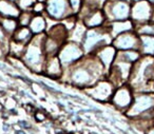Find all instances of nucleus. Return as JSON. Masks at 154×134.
<instances>
[{
    "mask_svg": "<svg viewBox=\"0 0 154 134\" xmlns=\"http://www.w3.org/2000/svg\"><path fill=\"white\" fill-rule=\"evenodd\" d=\"M129 86L134 93L154 92V56L143 55L133 64Z\"/></svg>",
    "mask_w": 154,
    "mask_h": 134,
    "instance_id": "1",
    "label": "nucleus"
},
{
    "mask_svg": "<svg viewBox=\"0 0 154 134\" xmlns=\"http://www.w3.org/2000/svg\"><path fill=\"white\" fill-rule=\"evenodd\" d=\"M131 5L129 0H106L103 12L111 21L128 20L131 15Z\"/></svg>",
    "mask_w": 154,
    "mask_h": 134,
    "instance_id": "2",
    "label": "nucleus"
},
{
    "mask_svg": "<svg viewBox=\"0 0 154 134\" xmlns=\"http://www.w3.org/2000/svg\"><path fill=\"white\" fill-rule=\"evenodd\" d=\"M154 109V92L134 93L133 102L127 110V115L132 118L140 117Z\"/></svg>",
    "mask_w": 154,
    "mask_h": 134,
    "instance_id": "3",
    "label": "nucleus"
},
{
    "mask_svg": "<svg viewBox=\"0 0 154 134\" xmlns=\"http://www.w3.org/2000/svg\"><path fill=\"white\" fill-rule=\"evenodd\" d=\"M152 13H153V5H150L148 0H141L132 2L130 18L134 26H136L150 21L152 18Z\"/></svg>",
    "mask_w": 154,
    "mask_h": 134,
    "instance_id": "4",
    "label": "nucleus"
},
{
    "mask_svg": "<svg viewBox=\"0 0 154 134\" xmlns=\"http://www.w3.org/2000/svg\"><path fill=\"white\" fill-rule=\"evenodd\" d=\"M45 11L53 19H63L74 14L69 0H47Z\"/></svg>",
    "mask_w": 154,
    "mask_h": 134,
    "instance_id": "5",
    "label": "nucleus"
},
{
    "mask_svg": "<svg viewBox=\"0 0 154 134\" xmlns=\"http://www.w3.org/2000/svg\"><path fill=\"white\" fill-rule=\"evenodd\" d=\"M113 43L114 48L119 51H127V50H138L139 51L140 50V38L134 30L117 35Z\"/></svg>",
    "mask_w": 154,
    "mask_h": 134,
    "instance_id": "6",
    "label": "nucleus"
},
{
    "mask_svg": "<svg viewBox=\"0 0 154 134\" xmlns=\"http://www.w3.org/2000/svg\"><path fill=\"white\" fill-rule=\"evenodd\" d=\"M134 92L130 86H120L113 95V104L119 109L128 110L133 102Z\"/></svg>",
    "mask_w": 154,
    "mask_h": 134,
    "instance_id": "7",
    "label": "nucleus"
},
{
    "mask_svg": "<svg viewBox=\"0 0 154 134\" xmlns=\"http://www.w3.org/2000/svg\"><path fill=\"white\" fill-rule=\"evenodd\" d=\"M0 15L3 17L18 18L20 15V9L15 1L0 0Z\"/></svg>",
    "mask_w": 154,
    "mask_h": 134,
    "instance_id": "8",
    "label": "nucleus"
},
{
    "mask_svg": "<svg viewBox=\"0 0 154 134\" xmlns=\"http://www.w3.org/2000/svg\"><path fill=\"white\" fill-rule=\"evenodd\" d=\"M133 30H134V23L131 19L122 20V21H112L111 26H110V34L113 37H116L122 33Z\"/></svg>",
    "mask_w": 154,
    "mask_h": 134,
    "instance_id": "9",
    "label": "nucleus"
},
{
    "mask_svg": "<svg viewBox=\"0 0 154 134\" xmlns=\"http://www.w3.org/2000/svg\"><path fill=\"white\" fill-rule=\"evenodd\" d=\"M106 16L103 11L100 10H94V11L90 12L87 16L84 17V23L87 26H91V28H95V26H99L105 22Z\"/></svg>",
    "mask_w": 154,
    "mask_h": 134,
    "instance_id": "10",
    "label": "nucleus"
},
{
    "mask_svg": "<svg viewBox=\"0 0 154 134\" xmlns=\"http://www.w3.org/2000/svg\"><path fill=\"white\" fill-rule=\"evenodd\" d=\"M140 38V53L141 55L154 56V36L139 35Z\"/></svg>",
    "mask_w": 154,
    "mask_h": 134,
    "instance_id": "11",
    "label": "nucleus"
},
{
    "mask_svg": "<svg viewBox=\"0 0 154 134\" xmlns=\"http://www.w3.org/2000/svg\"><path fill=\"white\" fill-rule=\"evenodd\" d=\"M82 55V52L75 45H69L63 52L61 53V60L64 62H70L72 60L76 59Z\"/></svg>",
    "mask_w": 154,
    "mask_h": 134,
    "instance_id": "12",
    "label": "nucleus"
},
{
    "mask_svg": "<svg viewBox=\"0 0 154 134\" xmlns=\"http://www.w3.org/2000/svg\"><path fill=\"white\" fill-rule=\"evenodd\" d=\"M112 91H113V89H112V86L111 83H99L98 86H97L96 88H94V93H96V97L98 98V99H107V98H109V96L112 94Z\"/></svg>",
    "mask_w": 154,
    "mask_h": 134,
    "instance_id": "13",
    "label": "nucleus"
},
{
    "mask_svg": "<svg viewBox=\"0 0 154 134\" xmlns=\"http://www.w3.org/2000/svg\"><path fill=\"white\" fill-rule=\"evenodd\" d=\"M29 26H30V30L33 33H40L45 29L47 21H45V19L41 15H36L33 16Z\"/></svg>",
    "mask_w": 154,
    "mask_h": 134,
    "instance_id": "14",
    "label": "nucleus"
},
{
    "mask_svg": "<svg viewBox=\"0 0 154 134\" xmlns=\"http://www.w3.org/2000/svg\"><path fill=\"white\" fill-rule=\"evenodd\" d=\"M134 31L138 35H149L154 36V21H148L145 23L136 24L134 26Z\"/></svg>",
    "mask_w": 154,
    "mask_h": 134,
    "instance_id": "15",
    "label": "nucleus"
},
{
    "mask_svg": "<svg viewBox=\"0 0 154 134\" xmlns=\"http://www.w3.org/2000/svg\"><path fill=\"white\" fill-rule=\"evenodd\" d=\"M116 54L117 53H116V51H115V48L108 47L100 52L99 57H100L101 61H103L106 66H109V64L114 60V58L116 57Z\"/></svg>",
    "mask_w": 154,
    "mask_h": 134,
    "instance_id": "16",
    "label": "nucleus"
},
{
    "mask_svg": "<svg viewBox=\"0 0 154 134\" xmlns=\"http://www.w3.org/2000/svg\"><path fill=\"white\" fill-rule=\"evenodd\" d=\"M2 28L8 32H13L17 29L18 21L16 18H10V17H3L2 19Z\"/></svg>",
    "mask_w": 154,
    "mask_h": 134,
    "instance_id": "17",
    "label": "nucleus"
},
{
    "mask_svg": "<svg viewBox=\"0 0 154 134\" xmlns=\"http://www.w3.org/2000/svg\"><path fill=\"white\" fill-rule=\"evenodd\" d=\"M31 36V30L26 26H22V28L18 29L15 33V38L18 41H24Z\"/></svg>",
    "mask_w": 154,
    "mask_h": 134,
    "instance_id": "18",
    "label": "nucleus"
},
{
    "mask_svg": "<svg viewBox=\"0 0 154 134\" xmlns=\"http://www.w3.org/2000/svg\"><path fill=\"white\" fill-rule=\"evenodd\" d=\"M85 24L84 23H77L74 26V31H73V39L76 41H79L84 38L85 36Z\"/></svg>",
    "mask_w": 154,
    "mask_h": 134,
    "instance_id": "19",
    "label": "nucleus"
},
{
    "mask_svg": "<svg viewBox=\"0 0 154 134\" xmlns=\"http://www.w3.org/2000/svg\"><path fill=\"white\" fill-rule=\"evenodd\" d=\"M37 0H17L18 8L20 9V11H31L33 10V7L36 3Z\"/></svg>",
    "mask_w": 154,
    "mask_h": 134,
    "instance_id": "20",
    "label": "nucleus"
},
{
    "mask_svg": "<svg viewBox=\"0 0 154 134\" xmlns=\"http://www.w3.org/2000/svg\"><path fill=\"white\" fill-rule=\"evenodd\" d=\"M33 18V15L29 11H23V13H20L18 16V23L21 26H26L30 24L31 20Z\"/></svg>",
    "mask_w": 154,
    "mask_h": 134,
    "instance_id": "21",
    "label": "nucleus"
},
{
    "mask_svg": "<svg viewBox=\"0 0 154 134\" xmlns=\"http://www.w3.org/2000/svg\"><path fill=\"white\" fill-rule=\"evenodd\" d=\"M69 3H70V7L74 14L78 13V12L80 11V8H82V0H69Z\"/></svg>",
    "mask_w": 154,
    "mask_h": 134,
    "instance_id": "22",
    "label": "nucleus"
},
{
    "mask_svg": "<svg viewBox=\"0 0 154 134\" xmlns=\"http://www.w3.org/2000/svg\"><path fill=\"white\" fill-rule=\"evenodd\" d=\"M45 10V5L43 2H40V1H36V3L33 7V12L35 13H42L43 11Z\"/></svg>",
    "mask_w": 154,
    "mask_h": 134,
    "instance_id": "23",
    "label": "nucleus"
},
{
    "mask_svg": "<svg viewBox=\"0 0 154 134\" xmlns=\"http://www.w3.org/2000/svg\"><path fill=\"white\" fill-rule=\"evenodd\" d=\"M145 134H154V125H151L145 130Z\"/></svg>",
    "mask_w": 154,
    "mask_h": 134,
    "instance_id": "24",
    "label": "nucleus"
},
{
    "mask_svg": "<svg viewBox=\"0 0 154 134\" xmlns=\"http://www.w3.org/2000/svg\"><path fill=\"white\" fill-rule=\"evenodd\" d=\"M35 116H36V118L38 119V120H43V119H45V115L40 114V113H36Z\"/></svg>",
    "mask_w": 154,
    "mask_h": 134,
    "instance_id": "25",
    "label": "nucleus"
},
{
    "mask_svg": "<svg viewBox=\"0 0 154 134\" xmlns=\"http://www.w3.org/2000/svg\"><path fill=\"white\" fill-rule=\"evenodd\" d=\"M19 125L22 126V128H30V125L26 121H19Z\"/></svg>",
    "mask_w": 154,
    "mask_h": 134,
    "instance_id": "26",
    "label": "nucleus"
},
{
    "mask_svg": "<svg viewBox=\"0 0 154 134\" xmlns=\"http://www.w3.org/2000/svg\"><path fill=\"white\" fill-rule=\"evenodd\" d=\"M151 121H152V125H154V110H152L151 112Z\"/></svg>",
    "mask_w": 154,
    "mask_h": 134,
    "instance_id": "27",
    "label": "nucleus"
},
{
    "mask_svg": "<svg viewBox=\"0 0 154 134\" xmlns=\"http://www.w3.org/2000/svg\"><path fill=\"white\" fill-rule=\"evenodd\" d=\"M148 1H149V3H150V5H153V7H154V0H148Z\"/></svg>",
    "mask_w": 154,
    "mask_h": 134,
    "instance_id": "28",
    "label": "nucleus"
},
{
    "mask_svg": "<svg viewBox=\"0 0 154 134\" xmlns=\"http://www.w3.org/2000/svg\"><path fill=\"white\" fill-rule=\"evenodd\" d=\"M151 21H154V7H153V13H152V18H151Z\"/></svg>",
    "mask_w": 154,
    "mask_h": 134,
    "instance_id": "29",
    "label": "nucleus"
},
{
    "mask_svg": "<svg viewBox=\"0 0 154 134\" xmlns=\"http://www.w3.org/2000/svg\"><path fill=\"white\" fill-rule=\"evenodd\" d=\"M16 134H26L23 131H16Z\"/></svg>",
    "mask_w": 154,
    "mask_h": 134,
    "instance_id": "30",
    "label": "nucleus"
},
{
    "mask_svg": "<svg viewBox=\"0 0 154 134\" xmlns=\"http://www.w3.org/2000/svg\"><path fill=\"white\" fill-rule=\"evenodd\" d=\"M136 1H141V0H131V2H136Z\"/></svg>",
    "mask_w": 154,
    "mask_h": 134,
    "instance_id": "31",
    "label": "nucleus"
},
{
    "mask_svg": "<svg viewBox=\"0 0 154 134\" xmlns=\"http://www.w3.org/2000/svg\"><path fill=\"white\" fill-rule=\"evenodd\" d=\"M11 1H15V2H16V1H17V0H11Z\"/></svg>",
    "mask_w": 154,
    "mask_h": 134,
    "instance_id": "32",
    "label": "nucleus"
}]
</instances>
